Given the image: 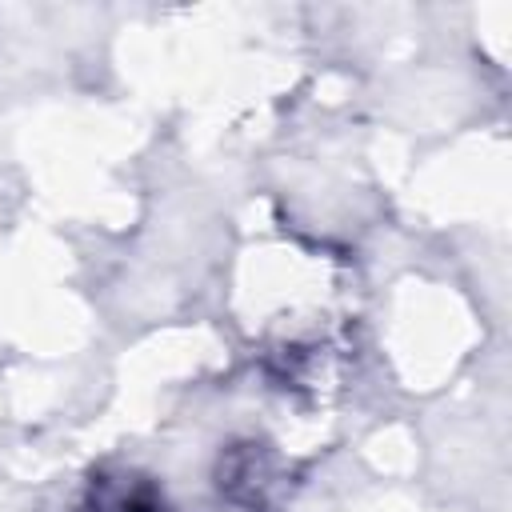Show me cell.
Listing matches in <instances>:
<instances>
[{"instance_id": "obj_1", "label": "cell", "mask_w": 512, "mask_h": 512, "mask_svg": "<svg viewBox=\"0 0 512 512\" xmlns=\"http://www.w3.org/2000/svg\"><path fill=\"white\" fill-rule=\"evenodd\" d=\"M72 512H176L164 488L128 464H104L88 476Z\"/></svg>"}, {"instance_id": "obj_2", "label": "cell", "mask_w": 512, "mask_h": 512, "mask_svg": "<svg viewBox=\"0 0 512 512\" xmlns=\"http://www.w3.org/2000/svg\"><path fill=\"white\" fill-rule=\"evenodd\" d=\"M216 488H220V496H228L232 504H240L248 512L268 508L272 496L280 492V472H276V456L268 452V444H256V440L232 444L220 456Z\"/></svg>"}]
</instances>
